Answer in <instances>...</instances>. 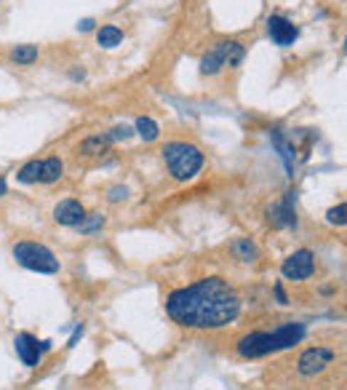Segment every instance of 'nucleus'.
<instances>
[{
  "label": "nucleus",
  "instance_id": "f257e3e1",
  "mask_svg": "<svg viewBox=\"0 0 347 390\" xmlns=\"http://www.w3.org/2000/svg\"><path fill=\"white\" fill-rule=\"evenodd\" d=\"M243 300L238 289L225 278H201L174 289L166 297V313L174 323L198 332H217L238 321Z\"/></svg>",
  "mask_w": 347,
  "mask_h": 390
},
{
  "label": "nucleus",
  "instance_id": "f03ea898",
  "mask_svg": "<svg viewBox=\"0 0 347 390\" xmlns=\"http://www.w3.org/2000/svg\"><path fill=\"white\" fill-rule=\"evenodd\" d=\"M304 335H307V326L299 321H283L275 329H254L235 342V356L243 361H254L272 353H283L299 345Z\"/></svg>",
  "mask_w": 347,
  "mask_h": 390
},
{
  "label": "nucleus",
  "instance_id": "7ed1b4c3",
  "mask_svg": "<svg viewBox=\"0 0 347 390\" xmlns=\"http://www.w3.org/2000/svg\"><path fill=\"white\" fill-rule=\"evenodd\" d=\"M161 158L169 174L176 182H190L201 174V168L206 166V158L201 153V147L190 145V142H169L161 150Z\"/></svg>",
  "mask_w": 347,
  "mask_h": 390
},
{
  "label": "nucleus",
  "instance_id": "20e7f679",
  "mask_svg": "<svg viewBox=\"0 0 347 390\" xmlns=\"http://www.w3.org/2000/svg\"><path fill=\"white\" fill-rule=\"evenodd\" d=\"M11 254L22 268L33 270V273L54 276V273H59V268H62L54 251L43 244H35V241H19V244H14Z\"/></svg>",
  "mask_w": 347,
  "mask_h": 390
},
{
  "label": "nucleus",
  "instance_id": "39448f33",
  "mask_svg": "<svg viewBox=\"0 0 347 390\" xmlns=\"http://www.w3.org/2000/svg\"><path fill=\"white\" fill-rule=\"evenodd\" d=\"M14 350H16V356H19V361H22L24 367H38L41 364V358H43V353H48L51 350V342L48 340H43V342H38V337L30 335V332H22V335L14 337Z\"/></svg>",
  "mask_w": 347,
  "mask_h": 390
},
{
  "label": "nucleus",
  "instance_id": "423d86ee",
  "mask_svg": "<svg viewBox=\"0 0 347 390\" xmlns=\"http://www.w3.org/2000/svg\"><path fill=\"white\" fill-rule=\"evenodd\" d=\"M281 273L286 281H307L315 273V254L307 249H299L283 259Z\"/></svg>",
  "mask_w": 347,
  "mask_h": 390
},
{
  "label": "nucleus",
  "instance_id": "0eeeda50",
  "mask_svg": "<svg viewBox=\"0 0 347 390\" xmlns=\"http://www.w3.org/2000/svg\"><path fill=\"white\" fill-rule=\"evenodd\" d=\"M267 35H270V40L275 45L289 48V45H294V40L299 38V27H297L292 19L281 16V13H272V16H267Z\"/></svg>",
  "mask_w": 347,
  "mask_h": 390
},
{
  "label": "nucleus",
  "instance_id": "6e6552de",
  "mask_svg": "<svg viewBox=\"0 0 347 390\" xmlns=\"http://www.w3.org/2000/svg\"><path fill=\"white\" fill-rule=\"evenodd\" d=\"M294 198H297V195H294V193H289L283 201L272 203V206H270V212H267L270 217H267V220H270V224L275 227V230H283V227H294V224H297Z\"/></svg>",
  "mask_w": 347,
  "mask_h": 390
},
{
  "label": "nucleus",
  "instance_id": "1a4fd4ad",
  "mask_svg": "<svg viewBox=\"0 0 347 390\" xmlns=\"http://www.w3.org/2000/svg\"><path fill=\"white\" fill-rule=\"evenodd\" d=\"M83 217H86V209L75 198H65L54 206V222L65 224V227H78L83 222Z\"/></svg>",
  "mask_w": 347,
  "mask_h": 390
},
{
  "label": "nucleus",
  "instance_id": "9d476101",
  "mask_svg": "<svg viewBox=\"0 0 347 390\" xmlns=\"http://www.w3.org/2000/svg\"><path fill=\"white\" fill-rule=\"evenodd\" d=\"M222 67H228V40L217 43L201 59V72L203 75H217V72H222Z\"/></svg>",
  "mask_w": 347,
  "mask_h": 390
},
{
  "label": "nucleus",
  "instance_id": "9b49d317",
  "mask_svg": "<svg viewBox=\"0 0 347 390\" xmlns=\"http://www.w3.org/2000/svg\"><path fill=\"white\" fill-rule=\"evenodd\" d=\"M110 147H112V142L107 139V134H97V136H88V139H83L80 142V147H78V156L83 158H99V156H107Z\"/></svg>",
  "mask_w": 347,
  "mask_h": 390
},
{
  "label": "nucleus",
  "instance_id": "f8f14e48",
  "mask_svg": "<svg viewBox=\"0 0 347 390\" xmlns=\"http://www.w3.org/2000/svg\"><path fill=\"white\" fill-rule=\"evenodd\" d=\"M230 251L235 254V259L246 262V265L260 259V249H257V244H254L251 238H235V241L230 244Z\"/></svg>",
  "mask_w": 347,
  "mask_h": 390
},
{
  "label": "nucleus",
  "instance_id": "ddd939ff",
  "mask_svg": "<svg viewBox=\"0 0 347 390\" xmlns=\"http://www.w3.org/2000/svg\"><path fill=\"white\" fill-rule=\"evenodd\" d=\"M62 174H65V163H62V158L59 156H51V158H46V161H41V182H43V185H54V182H59Z\"/></svg>",
  "mask_w": 347,
  "mask_h": 390
},
{
  "label": "nucleus",
  "instance_id": "4468645a",
  "mask_svg": "<svg viewBox=\"0 0 347 390\" xmlns=\"http://www.w3.org/2000/svg\"><path fill=\"white\" fill-rule=\"evenodd\" d=\"M38 45L33 43H24V45H16V48H11V62L14 65H22V67H30V65H35L38 62Z\"/></svg>",
  "mask_w": 347,
  "mask_h": 390
},
{
  "label": "nucleus",
  "instance_id": "2eb2a0df",
  "mask_svg": "<svg viewBox=\"0 0 347 390\" xmlns=\"http://www.w3.org/2000/svg\"><path fill=\"white\" fill-rule=\"evenodd\" d=\"M120 40H123V30L120 27H115V24H102L99 27L97 43L102 48H115V45H120Z\"/></svg>",
  "mask_w": 347,
  "mask_h": 390
},
{
  "label": "nucleus",
  "instance_id": "dca6fc26",
  "mask_svg": "<svg viewBox=\"0 0 347 390\" xmlns=\"http://www.w3.org/2000/svg\"><path fill=\"white\" fill-rule=\"evenodd\" d=\"M16 182H22V185L41 182V161H38V158H35V161H27V163L16 171Z\"/></svg>",
  "mask_w": 347,
  "mask_h": 390
},
{
  "label": "nucleus",
  "instance_id": "f3484780",
  "mask_svg": "<svg viewBox=\"0 0 347 390\" xmlns=\"http://www.w3.org/2000/svg\"><path fill=\"white\" fill-rule=\"evenodd\" d=\"M134 131H137L144 142H155V139L161 136V126L152 121V118H139L137 126H134Z\"/></svg>",
  "mask_w": 347,
  "mask_h": 390
},
{
  "label": "nucleus",
  "instance_id": "a211bd4d",
  "mask_svg": "<svg viewBox=\"0 0 347 390\" xmlns=\"http://www.w3.org/2000/svg\"><path fill=\"white\" fill-rule=\"evenodd\" d=\"M99 227H105V217H102V214H86V217H83V222L78 224V230H80L83 235L97 233Z\"/></svg>",
  "mask_w": 347,
  "mask_h": 390
},
{
  "label": "nucleus",
  "instance_id": "6ab92c4d",
  "mask_svg": "<svg viewBox=\"0 0 347 390\" xmlns=\"http://www.w3.org/2000/svg\"><path fill=\"white\" fill-rule=\"evenodd\" d=\"M270 139H272V145H275V147H278V150H281V156H283V161H286V166L292 168L294 147L289 145V142H286V139H283V134H281V131H272V134H270Z\"/></svg>",
  "mask_w": 347,
  "mask_h": 390
},
{
  "label": "nucleus",
  "instance_id": "aec40b11",
  "mask_svg": "<svg viewBox=\"0 0 347 390\" xmlns=\"http://www.w3.org/2000/svg\"><path fill=\"white\" fill-rule=\"evenodd\" d=\"M246 56V48L238 40H228V67H238Z\"/></svg>",
  "mask_w": 347,
  "mask_h": 390
},
{
  "label": "nucleus",
  "instance_id": "412c9836",
  "mask_svg": "<svg viewBox=\"0 0 347 390\" xmlns=\"http://www.w3.org/2000/svg\"><path fill=\"white\" fill-rule=\"evenodd\" d=\"M131 136H134V129H131V126H126V123H120V126H112V129L107 131V139H110V142H120V139L126 142V139H131Z\"/></svg>",
  "mask_w": 347,
  "mask_h": 390
},
{
  "label": "nucleus",
  "instance_id": "4be33fe9",
  "mask_svg": "<svg viewBox=\"0 0 347 390\" xmlns=\"http://www.w3.org/2000/svg\"><path fill=\"white\" fill-rule=\"evenodd\" d=\"M326 220H329V224H345V203H336L334 209H329V214H326Z\"/></svg>",
  "mask_w": 347,
  "mask_h": 390
},
{
  "label": "nucleus",
  "instance_id": "5701e85b",
  "mask_svg": "<svg viewBox=\"0 0 347 390\" xmlns=\"http://www.w3.org/2000/svg\"><path fill=\"white\" fill-rule=\"evenodd\" d=\"M126 195H129V190L123 188V185H118V188H110V190H107V201H110V203L126 201Z\"/></svg>",
  "mask_w": 347,
  "mask_h": 390
},
{
  "label": "nucleus",
  "instance_id": "b1692460",
  "mask_svg": "<svg viewBox=\"0 0 347 390\" xmlns=\"http://www.w3.org/2000/svg\"><path fill=\"white\" fill-rule=\"evenodd\" d=\"M272 291H275V297H278V302H281V305H289V297H286V291H283L281 283H275V286H272Z\"/></svg>",
  "mask_w": 347,
  "mask_h": 390
},
{
  "label": "nucleus",
  "instance_id": "393cba45",
  "mask_svg": "<svg viewBox=\"0 0 347 390\" xmlns=\"http://www.w3.org/2000/svg\"><path fill=\"white\" fill-rule=\"evenodd\" d=\"M78 30H83V33H88V30H94V19H83V22L78 24Z\"/></svg>",
  "mask_w": 347,
  "mask_h": 390
},
{
  "label": "nucleus",
  "instance_id": "a878e982",
  "mask_svg": "<svg viewBox=\"0 0 347 390\" xmlns=\"http://www.w3.org/2000/svg\"><path fill=\"white\" fill-rule=\"evenodd\" d=\"M80 337H83V326H78V329H75V335L70 337V347L75 345V342H78V340H80Z\"/></svg>",
  "mask_w": 347,
  "mask_h": 390
},
{
  "label": "nucleus",
  "instance_id": "bb28decb",
  "mask_svg": "<svg viewBox=\"0 0 347 390\" xmlns=\"http://www.w3.org/2000/svg\"><path fill=\"white\" fill-rule=\"evenodd\" d=\"M6 190H9V185H6V177H0V198L6 195Z\"/></svg>",
  "mask_w": 347,
  "mask_h": 390
}]
</instances>
